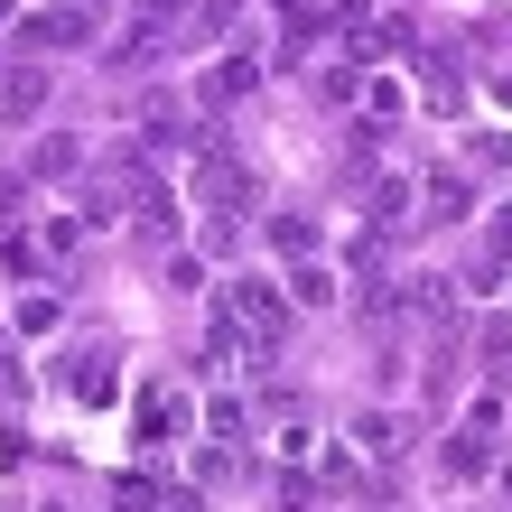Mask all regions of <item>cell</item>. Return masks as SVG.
I'll return each instance as SVG.
<instances>
[{
    "label": "cell",
    "instance_id": "7",
    "mask_svg": "<svg viewBox=\"0 0 512 512\" xmlns=\"http://www.w3.org/2000/svg\"><path fill=\"white\" fill-rule=\"evenodd\" d=\"M475 215V177L466 168H429L419 177V224H466Z\"/></svg>",
    "mask_w": 512,
    "mask_h": 512
},
{
    "label": "cell",
    "instance_id": "9",
    "mask_svg": "<svg viewBox=\"0 0 512 512\" xmlns=\"http://www.w3.org/2000/svg\"><path fill=\"white\" fill-rule=\"evenodd\" d=\"M503 280H512V205H494L475 233V289H503Z\"/></svg>",
    "mask_w": 512,
    "mask_h": 512
},
{
    "label": "cell",
    "instance_id": "4",
    "mask_svg": "<svg viewBox=\"0 0 512 512\" xmlns=\"http://www.w3.org/2000/svg\"><path fill=\"white\" fill-rule=\"evenodd\" d=\"M196 196L215 205V215H252V205H261V177H252V159H233L224 140H205L196 149Z\"/></svg>",
    "mask_w": 512,
    "mask_h": 512
},
{
    "label": "cell",
    "instance_id": "8",
    "mask_svg": "<svg viewBox=\"0 0 512 512\" xmlns=\"http://www.w3.org/2000/svg\"><path fill=\"white\" fill-rule=\"evenodd\" d=\"M252 84H261V47H252V38H233V47L215 56V75H205V103L224 112L233 94H252Z\"/></svg>",
    "mask_w": 512,
    "mask_h": 512
},
{
    "label": "cell",
    "instance_id": "11",
    "mask_svg": "<svg viewBox=\"0 0 512 512\" xmlns=\"http://www.w3.org/2000/svg\"><path fill=\"white\" fill-rule=\"evenodd\" d=\"M47 103V66H0V122H28Z\"/></svg>",
    "mask_w": 512,
    "mask_h": 512
},
{
    "label": "cell",
    "instance_id": "12",
    "mask_svg": "<svg viewBox=\"0 0 512 512\" xmlns=\"http://www.w3.org/2000/svg\"><path fill=\"white\" fill-rule=\"evenodd\" d=\"M289 298L298 308H326V298H336V270L326 261H289Z\"/></svg>",
    "mask_w": 512,
    "mask_h": 512
},
{
    "label": "cell",
    "instance_id": "3",
    "mask_svg": "<svg viewBox=\"0 0 512 512\" xmlns=\"http://www.w3.org/2000/svg\"><path fill=\"white\" fill-rule=\"evenodd\" d=\"M131 438L149 447V457H168V447H187L196 438V401L177 382H149L140 401H131Z\"/></svg>",
    "mask_w": 512,
    "mask_h": 512
},
{
    "label": "cell",
    "instance_id": "10",
    "mask_svg": "<svg viewBox=\"0 0 512 512\" xmlns=\"http://www.w3.org/2000/svg\"><path fill=\"white\" fill-rule=\"evenodd\" d=\"M261 233H270V252H280V261H317V224H308V205H270Z\"/></svg>",
    "mask_w": 512,
    "mask_h": 512
},
{
    "label": "cell",
    "instance_id": "1",
    "mask_svg": "<svg viewBox=\"0 0 512 512\" xmlns=\"http://www.w3.org/2000/svg\"><path fill=\"white\" fill-rule=\"evenodd\" d=\"M298 298L280 289V280H261V270H243V280H224V317L243 326V345H252V364H270V354H289V317Z\"/></svg>",
    "mask_w": 512,
    "mask_h": 512
},
{
    "label": "cell",
    "instance_id": "5",
    "mask_svg": "<svg viewBox=\"0 0 512 512\" xmlns=\"http://www.w3.org/2000/svg\"><path fill=\"white\" fill-rule=\"evenodd\" d=\"M56 382H66L75 410H112V401H122V354H112V345H75Z\"/></svg>",
    "mask_w": 512,
    "mask_h": 512
},
{
    "label": "cell",
    "instance_id": "17",
    "mask_svg": "<svg viewBox=\"0 0 512 512\" xmlns=\"http://www.w3.org/2000/svg\"><path fill=\"white\" fill-rule=\"evenodd\" d=\"M494 94H503V103H512V75H494Z\"/></svg>",
    "mask_w": 512,
    "mask_h": 512
},
{
    "label": "cell",
    "instance_id": "14",
    "mask_svg": "<svg viewBox=\"0 0 512 512\" xmlns=\"http://www.w3.org/2000/svg\"><path fill=\"white\" fill-rule=\"evenodd\" d=\"M317 94H326V103H364V66H326Z\"/></svg>",
    "mask_w": 512,
    "mask_h": 512
},
{
    "label": "cell",
    "instance_id": "13",
    "mask_svg": "<svg viewBox=\"0 0 512 512\" xmlns=\"http://www.w3.org/2000/svg\"><path fill=\"white\" fill-rule=\"evenodd\" d=\"M140 149H187V112H177V103L140 112Z\"/></svg>",
    "mask_w": 512,
    "mask_h": 512
},
{
    "label": "cell",
    "instance_id": "16",
    "mask_svg": "<svg viewBox=\"0 0 512 512\" xmlns=\"http://www.w3.org/2000/svg\"><path fill=\"white\" fill-rule=\"evenodd\" d=\"M475 159H485V168H512V131H485V140H475Z\"/></svg>",
    "mask_w": 512,
    "mask_h": 512
},
{
    "label": "cell",
    "instance_id": "2",
    "mask_svg": "<svg viewBox=\"0 0 512 512\" xmlns=\"http://www.w3.org/2000/svg\"><path fill=\"white\" fill-rule=\"evenodd\" d=\"M19 47L28 56H84L103 38V0H38V10H19Z\"/></svg>",
    "mask_w": 512,
    "mask_h": 512
},
{
    "label": "cell",
    "instance_id": "15",
    "mask_svg": "<svg viewBox=\"0 0 512 512\" xmlns=\"http://www.w3.org/2000/svg\"><path fill=\"white\" fill-rule=\"evenodd\" d=\"M205 419H215V438H233V447H243V438H252V410H243V401H215V410H205Z\"/></svg>",
    "mask_w": 512,
    "mask_h": 512
},
{
    "label": "cell",
    "instance_id": "6",
    "mask_svg": "<svg viewBox=\"0 0 512 512\" xmlns=\"http://www.w3.org/2000/svg\"><path fill=\"white\" fill-rule=\"evenodd\" d=\"M438 457H447V475H485V466H494V391L457 419V438H447Z\"/></svg>",
    "mask_w": 512,
    "mask_h": 512
}]
</instances>
